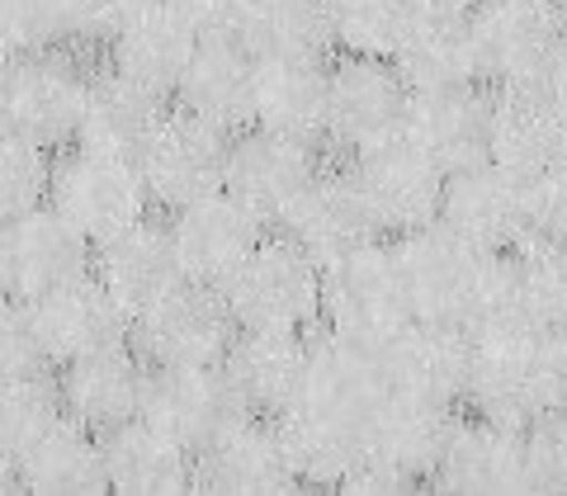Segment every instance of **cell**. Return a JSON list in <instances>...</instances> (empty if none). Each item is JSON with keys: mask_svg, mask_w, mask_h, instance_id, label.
Instances as JSON below:
<instances>
[{"mask_svg": "<svg viewBox=\"0 0 567 496\" xmlns=\"http://www.w3.org/2000/svg\"><path fill=\"white\" fill-rule=\"evenodd\" d=\"M383 397L374 354L346 345L327 331L308 341V369L293 402L275 416L279 445L289 454L298 487H336L346 468L364 454L369 416Z\"/></svg>", "mask_w": 567, "mask_h": 496, "instance_id": "1", "label": "cell"}, {"mask_svg": "<svg viewBox=\"0 0 567 496\" xmlns=\"http://www.w3.org/2000/svg\"><path fill=\"white\" fill-rule=\"evenodd\" d=\"M567 354L563 331L520 327H473L468 331V379L464 397L477 416L525 425L544 412H563Z\"/></svg>", "mask_w": 567, "mask_h": 496, "instance_id": "2", "label": "cell"}, {"mask_svg": "<svg viewBox=\"0 0 567 496\" xmlns=\"http://www.w3.org/2000/svg\"><path fill=\"white\" fill-rule=\"evenodd\" d=\"M393 265L412 308V322H440V327H464L483 317L492 256L477 251L473 241L454 237L445 223H425L402 232L393 246Z\"/></svg>", "mask_w": 567, "mask_h": 496, "instance_id": "3", "label": "cell"}, {"mask_svg": "<svg viewBox=\"0 0 567 496\" xmlns=\"http://www.w3.org/2000/svg\"><path fill=\"white\" fill-rule=\"evenodd\" d=\"M218 293L233 327L308 331L322 312V265L293 237H260Z\"/></svg>", "mask_w": 567, "mask_h": 496, "instance_id": "4", "label": "cell"}, {"mask_svg": "<svg viewBox=\"0 0 567 496\" xmlns=\"http://www.w3.org/2000/svg\"><path fill=\"white\" fill-rule=\"evenodd\" d=\"M91 71L71 48L24 52L0 71V133L29 142L39 152L66 147L76 137Z\"/></svg>", "mask_w": 567, "mask_h": 496, "instance_id": "5", "label": "cell"}, {"mask_svg": "<svg viewBox=\"0 0 567 496\" xmlns=\"http://www.w3.org/2000/svg\"><path fill=\"white\" fill-rule=\"evenodd\" d=\"M563 10L529 0H477L468 39L477 81L492 85H563Z\"/></svg>", "mask_w": 567, "mask_h": 496, "instance_id": "6", "label": "cell"}, {"mask_svg": "<svg viewBox=\"0 0 567 496\" xmlns=\"http://www.w3.org/2000/svg\"><path fill=\"white\" fill-rule=\"evenodd\" d=\"M317 317H327V331L336 341L360 345L369 354L383 341H393L412 322V308H406L393 265V246L369 241L360 251L322 265V312Z\"/></svg>", "mask_w": 567, "mask_h": 496, "instance_id": "7", "label": "cell"}, {"mask_svg": "<svg viewBox=\"0 0 567 496\" xmlns=\"http://www.w3.org/2000/svg\"><path fill=\"white\" fill-rule=\"evenodd\" d=\"M128 341L147 364H218L233 341V312L218 289L181 279L156 303L133 312Z\"/></svg>", "mask_w": 567, "mask_h": 496, "instance_id": "8", "label": "cell"}, {"mask_svg": "<svg viewBox=\"0 0 567 496\" xmlns=\"http://www.w3.org/2000/svg\"><path fill=\"white\" fill-rule=\"evenodd\" d=\"M48 204L76 227V232L100 246L137 218H147V189L133 162L118 156H95V152H71L62 156L48 175Z\"/></svg>", "mask_w": 567, "mask_h": 496, "instance_id": "9", "label": "cell"}, {"mask_svg": "<svg viewBox=\"0 0 567 496\" xmlns=\"http://www.w3.org/2000/svg\"><path fill=\"white\" fill-rule=\"evenodd\" d=\"M317 152L308 142L265 133V128H241V137L227 142L223 156V194L237 199L251 218L279 223L293 213V204L303 199V189L317 180Z\"/></svg>", "mask_w": 567, "mask_h": 496, "instance_id": "10", "label": "cell"}, {"mask_svg": "<svg viewBox=\"0 0 567 496\" xmlns=\"http://www.w3.org/2000/svg\"><path fill=\"white\" fill-rule=\"evenodd\" d=\"M223 156H227V133L213 123L194 118L185 110H162L152 137L137 152V175L152 204L181 208L204 194L223 189Z\"/></svg>", "mask_w": 567, "mask_h": 496, "instance_id": "11", "label": "cell"}, {"mask_svg": "<svg viewBox=\"0 0 567 496\" xmlns=\"http://www.w3.org/2000/svg\"><path fill=\"white\" fill-rule=\"evenodd\" d=\"M137 416L189 454H199L208 440H218L227 425L246 416V406L227 388L218 364H152L142 379Z\"/></svg>", "mask_w": 567, "mask_h": 496, "instance_id": "12", "label": "cell"}, {"mask_svg": "<svg viewBox=\"0 0 567 496\" xmlns=\"http://www.w3.org/2000/svg\"><path fill=\"white\" fill-rule=\"evenodd\" d=\"M350 180H354V189H360L364 208L374 213L379 232H412V227L435 223L445 170H440L412 137H402V128H398L393 137L354 152Z\"/></svg>", "mask_w": 567, "mask_h": 496, "instance_id": "13", "label": "cell"}, {"mask_svg": "<svg viewBox=\"0 0 567 496\" xmlns=\"http://www.w3.org/2000/svg\"><path fill=\"white\" fill-rule=\"evenodd\" d=\"M406 85L393 71V62L383 58H350L341 52L327 66V118L322 137H331L336 147H346L350 156L374 147V142L393 137L402 128L406 114Z\"/></svg>", "mask_w": 567, "mask_h": 496, "instance_id": "14", "label": "cell"}, {"mask_svg": "<svg viewBox=\"0 0 567 496\" xmlns=\"http://www.w3.org/2000/svg\"><path fill=\"white\" fill-rule=\"evenodd\" d=\"M563 85H496L487 95V162L511 175L563 166Z\"/></svg>", "mask_w": 567, "mask_h": 496, "instance_id": "15", "label": "cell"}, {"mask_svg": "<svg viewBox=\"0 0 567 496\" xmlns=\"http://www.w3.org/2000/svg\"><path fill=\"white\" fill-rule=\"evenodd\" d=\"M435 223H445L454 237L473 241L487 256L516 251L525 246V175H511L492 162L450 170L440 185Z\"/></svg>", "mask_w": 567, "mask_h": 496, "instance_id": "16", "label": "cell"}, {"mask_svg": "<svg viewBox=\"0 0 567 496\" xmlns=\"http://www.w3.org/2000/svg\"><path fill=\"white\" fill-rule=\"evenodd\" d=\"M563 312H567L563 246H516V251L492 256L483 317L473 327L563 331Z\"/></svg>", "mask_w": 567, "mask_h": 496, "instance_id": "17", "label": "cell"}, {"mask_svg": "<svg viewBox=\"0 0 567 496\" xmlns=\"http://www.w3.org/2000/svg\"><path fill=\"white\" fill-rule=\"evenodd\" d=\"M24 303H29L33 335H39L48 364H71V360H81V354L128 345L133 317L114 303L110 289H104L95 275L66 279L39 298H24Z\"/></svg>", "mask_w": 567, "mask_h": 496, "instance_id": "18", "label": "cell"}, {"mask_svg": "<svg viewBox=\"0 0 567 496\" xmlns=\"http://www.w3.org/2000/svg\"><path fill=\"white\" fill-rule=\"evenodd\" d=\"M383 393L454 406L468 379V331L440 322H406L393 341L374 350Z\"/></svg>", "mask_w": 567, "mask_h": 496, "instance_id": "19", "label": "cell"}, {"mask_svg": "<svg viewBox=\"0 0 567 496\" xmlns=\"http://www.w3.org/2000/svg\"><path fill=\"white\" fill-rule=\"evenodd\" d=\"M166 232L175 246V260H181V275L189 283H208V289H223L237 275V265L251 256V246L265 237L260 223L237 199H227L223 189H213L194 204H181Z\"/></svg>", "mask_w": 567, "mask_h": 496, "instance_id": "20", "label": "cell"}, {"mask_svg": "<svg viewBox=\"0 0 567 496\" xmlns=\"http://www.w3.org/2000/svg\"><path fill=\"white\" fill-rule=\"evenodd\" d=\"M0 251H6V283L14 298H39L66 279L91 275L95 246L52 204H39L20 213L14 223L0 227Z\"/></svg>", "mask_w": 567, "mask_h": 496, "instance_id": "21", "label": "cell"}, {"mask_svg": "<svg viewBox=\"0 0 567 496\" xmlns=\"http://www.w3.org/2000/svg\"><path fill=\"white\" fill-rule=\"evenodd\" d=\"M194 487L213 496H279L293 492L298 477L279 445V431L246 412L194 454Z\"/></svg>", "mask_w": 567, "mask_h": 496, "instance_id": "22", "label": "cell"}, {"mask_svg": "<svg viewBox=\"0 0 567 496\" xmlns=\"http://www.w3.org/2000/svg\"><path fill=\"white\" fill-rule=\"evenodd\" d=\"M431 483L454 496H520V425H502L477 412L468 421H454L431 468Z\"/></svg>", "mask_w": 567, "mask_h": 496, "instance_id": "23", "label": "cell"}, {"mask_svg": "<svg viewBox=\"0 0 567 496\" xmlns=\"http://www.w3.org/2000/svg\"><path fill=\"white\" fill-rule=\"evenodd\" d=\"M218 369L251 416H279L293 402L298 383H303L308 341H303V331L241 327V335L227 341Z\"/></svg>", "mask_w": 567, "mask_h": 496, "instance_id": "24", "label": "cell"}, {"mask_svg": "<svg viewBox=\"0 0 567 496\" xmlns=\"http://www.w3.org/2000/svg\"><path fill=\"white\" fill-rule=\"evenodd\" d=\"M194 39H199V33H194L166 0H137L133 14L110 39V71L128 85H137V91L166 100L189 62Z\"/></svg>", "mask_w": 567, "mask_h": 496, "instance_id": "25", "label": "cell"}, {"mask_svg": "<svg viewBox=\"0 0 567 496\" xmlns=\"http://www.w3.org/2000/svg\"><path fill=\"white\" fill-rule=\"evenodd\" d=\"M251 71L256 58L233 33H208V39H194V52L171 95L181 100L185 114L223 133H241L251 128Z\"/></svg>", "mask_w": 567, "mask_h": 496, "instance_id": "26", "label": "cell"}, {"mask_svg": "<svg viewBox=\"0 0 567 496\" xmlns=\"http://www.w3.org/2000/svg\"><path fill=\"white\" fill-rule=\"evenodd\" d=\"M104 492L118 496H181L194 492V454L142 416L100 431Z\"/></svg>", "mask_w": 567, "mask_h": 496, "instance_id": "27", "label": "cell"}, {"mask_svg": "<svg viewBox=\"0 0 567 496\" xmlns=\"http://www.w3.org/2000/svg\"><path fill=\"white\" fill-rule=\"evenodd\" d=\"M402 137H412L445 175L487 162V91L483 85L412 91L402 114Z\"/></svg>", "mask_w": 567, "mask_h": 496, "instance_id": "28", "label": "cell"}, {"mask_svg": "<svg viewBox=\"0 0 567 496\" xmlns=\"http://www.w3.org/2000/svg\"><path fill=\"white\" fill-rule=\"evenodd\" d=\"M284 237H293L317 265H331L360 246L379 241V223L364 208L350 170H317V180L303 189V199L284 218Z\"/></svg>", "mask_w": 567, "mask_h": 496, "instance_id": "29", "label": "cell"}, {"mask_svg": "<svg viewBox=\"0 0 567 496\" xmlns=\"http://www.w3.org/2000/svg\"><path fill=\"white\" fill-rule=\"evenodd\" d=\"M91 275L110 289V298L123 312H142L147 303H156L166 289H175L185 275H181V260H175V246L171 232L162 223H147L137 218L133 227H123L110 241L95 246L91 256Z\"/></svg>", "mask_w": 567, "mask_h": 496, "instance_id": "30", "label": "cell"}, {"mask_svg": "<svg viewBox=\"0 0 567 496\" xmlns=\"http://www.w3.org/2000/svg\"><path fill=\"white\" fill-rule=\"evenodd\" d=\"M327 118V62L322 58H256L251 71V128L312 142Z\"/></svg>", "mask_w": 567, "mask_h": 496, "instance_id": "31", "label": "cell"}, {"mask_svg": "<svg viewBox=\"0 0 567 496\" xmlns=\"http://www.w3.org/2000/svg\"><path fill=\"white\" fill-rule=\"evenodd\" d=\"M142 379H147V369H142V360L128 345L81 354V360L62 364V379H58L62 412L100 435V431H110V425L137 416Z\"/></svg>", "mask_w": 567, "mask_h": 496, "instance_id": "32", "label": "cell"}, {"mask_svg": "<svg viewBox=\"0 0 567 496\" xmlns=\"http://www.w3.org/2000/svg\"><path fill=\"white\" fill-rule=\"evenodd\" d=\"M166 100H156L147 91H137L114 71L104 76H91L85 85V104H81V118H76V147L81 152H95V156H118V162H137L142 142L152 137L156 118H162Z\"/></svg>", "mask_w": 567, "mask_h": 496, "instance_id": "33", "label": "cell"}, {"mask_svg": "<svg viewBox=\"0 0 567 496\" xmlns=\"http://www.w3.org/2000/svg\"><path fill=\"white\" fill-rule=\"evenodd\" d=\"M388 62H393L406 91L483 85L477 81V62H473L468 14H412Z\"/></svg>", "mask_w": 567, "mask_h": 496, "instance_id": "34", "label": "cell"}, {"mask_svg": "<svg viewBox=\"0 0 567 496\" xmlns=\"http://www.w3.org/2000/svg\"><path fill=\"white\" fill-rule=\"evenodd\" d=\"M450 425H454L450 406L383 393L374 416H369V431H364V458H379V464L421 483V477H431Z\"/></svg>", "mask_w": 567, "mask_h": 496, "instance_id": "35", "label": "cell"}, {"mask_svg": "<svg viewBox=\"0 0 567 496\" xmlns=\"http://www.w3.org/2000/svg\"><path fill=\"white\" fill-rule=\"evenodd\" d=\"M14 477H20V492H33V496H95L104 492L100 435L62 412L14 458Z\"/></svg>", "mask_w": 567, "mask_h": 496, "instance_id": "36", "label": "cell"}, {"mask_svg": "<svg viewBox=\"0 0 567 496\" xmlns=\"http://www.w3.org/2000/svg\"><path fill=\"white\" fill-rule=\"evenodd\" d=\"M233 39L251 58H327L331 52L322 0H246Z\"/></svg>", "mask_w": 567, "mask_h": 496, "instance_id": "37", "label": "cell"}, {"mask_svg": "<svg viewBox=\"0 0 567 496\" xmlns=\"http://www.w3.org/2000/svg\"><path fill=\"white\" fill-rule=\"evenodd\" d=\"M412 0H322V20L331 33V48L350 58H393L406 20H412Z\"/></svg>", "mask_w": 567, "mask_h": 496, "instance_id": "38", "label": "cell"}, {"mask_svg": "<svg viewBox=\"0 0 567 496\" xmlns=\"http://www.w3.org/2000/svg\"><path fill=\"white\" fill-rule=\"evenodd\" d=\"M58 416H62V397L58 383H48V374L0 379V454L20 458Z\"/></svg>", "mask_w": 567, "mask_h": 496, "instance_id": "39", "label": "cell"}, {"mask_svg": "<svg viewBox=\"0 0 567 496\" xmlns=\"http://www.w3.org/2000/svg\"><path fill=\"white\" fill-rule=\"evenodd\" d=\"M48 175H52L48 152L0 133V227L14 223L29 208L48 204Z\"/></svg>", "mask_w": 567, "mask_h": 496, "instance_id": "40", "label": "cell"}, {"mask_svg": "<svg viewBox=\"0 0 567 496\" xmlns=\"http://www.w3.org/2000/svg\"><path fill=\"white\" fill-rule=\"evenodd\" d=\"M520 473L525 492H563L567 487V425L563 412H544L520 425Z\"/></svg>", "mask_w": 567, "mask_h": 496, "instance_id": "41", "label": "cell"}, {"mask_svg": "<svg viewBox=\"0 0 567 496\" xmlns=\"http://www.w3.org/2000/svg\"><path fill=\"white\" fill-rule=\"evenodd\" d=\"M48 48H66L62 0H0V52L24 58Z\"/></svg>", "mask_w": 567, "mask_h": 496, "instance_id": "42", "label": "cell"}, {"mask_svg": "<svg viewBox=\"0 0 567 496\" xmlns=\"http://www.w3.org/2000/svg\"><path fill=\"white\" fill-rule=\"evenodd\" d=\"M563 227H567L563 166L525 175V246H563Z\"/></svg>", "mask_w": 567, "mask_h": 496, "instance_id": "43", "label": "cell"}, {"mask_svg": "<svg viewBox=\"0 0 567 496\" xmlns=\"http://www.w3.org/2000/svg\"><path fill=\"white\" fill-rule=\"evenodd\" d=\"M24 374H48V360L39 335H33L29 303L14 293H0V379H24Z\"/></svg>", "mask_w": 567, "mask_h": 496, "instance_id": "44", "label": "cell"}, {"mask_svg": "<svg viewBox=\"0 0 567 496\" xmlns=\"http://www.w3.org/2000/svg\"><path fill=\"white\" fill-rule=\"evenodd\" d=\"M137 0H62L66 43H110Z\"/></svg>", "mask_w": 567, "mask_h": 496, "instance_id": "45", "label": "cell"}, {"mask_svg": "<svg viewBox=\"0 0 567 496\" xmlns=\"http://www.w3.org/2000/svg\"><path fill=\"white\" fill-rule=\"evenodd\" d=\"M166 6L181 14L199 39H208V33H233L237 29V14H241L246 0H166Z\"/></svg>", "mask_w": 567, "mask_h": 496, "instance_id": "46", "label": "cell"}, {"mask_svg": "<svg viewBox=\"0 0 567 496\" xmlns=\"http://www.w3.org/2000/svg\"><path fill=\"white\" fill-rule=\"evenodd\" d=\"M477 0H412L416 14H468Z\"/></svg>", "mask_w": 567, "mask_h": 496, "instance_id": "47", "label": "cell"}, {"mask_svg": "<svg viewBox=\"0 0 567 496\" xmlns=\"http://www.w3.org/2000/svg\"><path fill=\"white\" fill-rule=\"evenodd\" d=\"M10 492H20V477H14V458L0 454V496H10Z\"/></svg>", "mask_w": 567, "mask_h": 496, "instance_id": "48", "label": "cell"}, {"mask_svg": "<svg viewBox=\"0 0 567 496\" xmlns=\"http://www.w3.org/2000/svg\"><path fill=\"white\" fill-rule=\"evenodd\" d=\"M0 293H10V283H6V251H0Z\"/></svg>", "mask_w": 567, "mask_h": 496, "instance_id": "49", "label": "cell"}, {"mask_svg": "<svg viewBox=\"0 0 567 496\" xmlns=\"http://www.w3.org/2000/svg\"><path fill=\"white\" fill-rule=\"evenodd\" d=\"M529 6H548V10H563V0H529Z\"/></svg>", "mask_w": 567, "mask_h": 496, "instance_id": "50", "label": "cell"}, {"mask_svg": "<svg viewBox=\"0 0 567 496\" xmlns=\"http://www.w3.org/2000/svg\"><path fill=\"white\" fill-rule=\"evenodd\" d=\"M6 62H10V58H6V52H0V71H6Z\"/></svg>", "mask_w": 567, "mask_h": 496, "instance_id": "51", "label": "cell"}]
</instances>
